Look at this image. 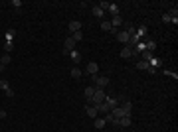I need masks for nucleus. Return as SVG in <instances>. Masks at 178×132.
<instances>
[{"label":"nucleus","instance_id":"obj_1","mask_svg":"<svg viewBox=\"0 0 178 132\" xmlns=\"http://www.w3.org/2000/svg\"><path fill=\"white\" fill-rule=\"evenodd\" d=\"M107 99V95H105V91L103 89H95V95L91 97V101H93V106H97V105H101L103 101Z\"/></svg>","mask_w":178,"mask_h":132},{"label":"nucleus","instance_id":"obj_2","mask_svg":"<svg viewBox=\"0 0 178 132\" xmlns=\"http://www.w3.org/2000/svg\"><path fill=\"white\" fill-rule=\"evenodd\" d=\"M95 81V89H105L109 85V77H93Z\"/></svg>","mask_w":178,"mask_h":132},{"label":"nucleus","instance_id":"obj_3","mask_svg":"<svg viewBox=\"0 0 178 132\" xmlns=\"http://www.w3.org/2000/svg\"><path fill=\"white\" fill-rule=\"evenodd\" d=\"M109 116H111V118H123V116H127V114H125V111H123L121 106H115L113 111H109Z\"/></svg>","mask_w":178,"mask_h":132},{"label":"nucleus","instance_id":"obj_4","mask_svg":"<svg viewBox=\"0 0 178 132\" xmlns=\"http://www.w3.org/2000/svg\"><path fill=\"white\" fill-rule=\"evenodd\" d=\"M63 49H66L67 53L73 51V49H75V40H73V38H67V40L63 41Z\"/></svg>","mask_w":178,"mask_h":132},{"label":"nucleus","instance_id":"obj_5","mask_svg":"<svg viewBox=\"0 0 178 132\" xmlns=\"http://www.w3.org/2000/svg\"><path fill=\"white\" fill-rule=\"evenodd\" d=\"M115 38H117L119 41H123L125 46H127V44H129V40H131V36H129V32H127V30H125V32H119L117 36H115Z\"/></svg>","mask_w":178,"mask_h":132},{"label":"nucleus","instance_id":"obj_6","mask_svg":"<svg viewBox=\"0 0 178 132\" xmlns=\"http://www.w3.org/2000/svg\"><path fill=\"white\" fill-rule=\"evenodd\" d=\"M85 112H87V116H91V118H97V114H99L97 106H93V105H87L85 106Z\"/></svg>","mask_w":178,"mask_h":132},{"label":"nucleus","instance_id":"obj_7","mask_svg":"<svg viewBox=\"0 0 178 132\" xmlns=\"http://www.w3.org/2000/svg\"><path fill=\"white\" fill-rule=\"evenodd\" d=\"M97 71H99V65L95 63V61H91V63H87V73H89L91 77H95V75H97Z\"/></svg>","mask_w":178,"mask_h":132},{"label":"nucleus","instance_id":"obj_8","mask_svg":"<svg viewBox=\"0 0 178 132\" xmlns=\"http://www.w3.org/2000/svg\"><path fill=\"white\" fill-rule=\"evenodd\" d=\"M135 55V51H133V47L125 46L123 49H121V57H125V59H129V57H133Z\"/></svg>","mask_w":178,"mask_h":132},{"label":"nucleus","instance_id":"obj_9","mask_svg":"<svg viewBox=\"0 0 178 132\" xmlns=\"http://www.w3.org/2000/svg\"><path fill=\"white\" fill-rule=\"evenodd\" d=\"M69 32L75 34V32H81V22H69Z\"/></svg>","mask_w":178,"mask_h":132},{"label":"nucleus","instance_id":"obj_10","mask_svg":"<svg viewBox=\"0 0 178 132\" xmlns=\"http://www.w3.org/2000/svg\"><path fill=\"white\" fill-rule=\"evenodd\" d=\"M95 95V87H85V91H83V97L87 101H91V97Z\"/></svg>","mask_w":178,"mask_h":132},{"label":"nucleus","instance_id":"obj_11","mask_svg":"<svg viewBox=\"0 0 178 132\" xmlns=\"http://www.w3.org/2000/svg\"><path fill=\"white\" fill-rule=\"evenodd\" d=\"M105 103H107V106H109V111H113L115 106H119V101L117 99H111V97H107Z\"/></svg>","mask_w":178,"mask_h":132},{"label":"nucleus","instance_id":"obj_12","mask_svg":"<svg viewBox=\"0 0 178 132\" xmlns=\"http://www.w3.org/2000/svg\"><path fill=\"white\" fill-rule=\"evenodd\" d=\"M131 114H127V116H123V118H119V126H131Z\"/></svg>","mask_w":178,"mask_h":132},{"label":"nucleus","instance_id":"obj_13","mask_svg":"<svg viewBox=\"0 0 178 132\" xmlns=\"http://www.w3.org/2000/svg\"><path fill=\"white\" fill-rule=\"evenodd\" d=\"M121 108L125 111V114H131V111H133V103H131V101H125V103L121 105Z\"/></svg>","mask_w":178,"mask_h":132},{"label":"nucleus","instance_id":"obj_14","mask_svg":"<svg viewBox=\"0 0 178 132\" xmlns=\"http://www.w3.org/2000/svg\"><path fill=\"white\" fill-rule=\"evenodd\" d=\"M121 24H123V18H121V14H119V16H113V20H111V26H113V28H119Z\"/></svg>","mask_w":178,"mask_h":132},{"label":"nucleus","instance_id":"obj_15","mask_svg":"<svg viewBox=\"0 0 178 132\" xmlns=\"http://www.w3.org/2000/svg\"><path fill=\"white\" fill-rule=\"evenodd\" d=\"M69 55H71L73 63H79V61H81V53H79V51H75V49H73V51H69Z\"/></svg>","mask_w":178,"mask_h":132},{"label":"nucleus","instance_id":"obj_16","mask_svg":"<svg viewBox=\"0 0 178 132\" xmlns=\"http://www.w3.org/2000/svg\"><path fill=\"white\" fill-rule=\"evenodd\" d=\"M97 111H99V112H103V114H109V106H107L105 101H103L101 105H97Z\"/></svg>","mask_w":178,"mask_h":132},{"label":"nucleus","instance_id":"obj_17","mask_svg":"<svg viewBox=\"0 0 178 132\" xmlns=\"http://www.w3.org/2000/svg\"><path fill=\"white\" fill-rule=\"evenodd\" d=\"M148 61H145V59H141V61H137V69H141V71H143V69H148Z\"/></svg>","mask_w":178,"mask_h":132},{"label":"nucleus","instance_id":"obj_18","mask_svg":"<svg viewBox=\"0 0 178 132\" xmlns=\"http://www.w3.org/2000/svg\"><path fill=\"white\" fill-rule=\"evenodd\" d=\"M105 124H107L105 118H95V128H99V130H101V128H105Z\"/></svg>","mask_w":178,"mask_h":132},{"label":"nucleus","instance_id":"obj_19","mask_svg":"<svg viewBox=\"0 0 178 132\" xmlns=\"http://www.w3.org/2000/svg\"><path fill=\"white\" fill-rule=\"evenodd\" d=\"M145 44H146V51H154V47H156V44H154V41H152V40H148V41H145Z\"/></svg>","mask_w":178,"mask_h":132},{"label":"nucleus","instance_id":"obj_20","mask_svg":"<svg viewBox=\"0 0 178 132\" xmlns=\"http://www.w3.org/2000/svg\"><path fill=\"white\" fill-rule=\"evenodd\" d=\"M109 12H111L113 16H119V6L117 4H109Z\"/></svg>","mask_w":178,"mask_h":132},{"label":"nucleus","instance_id":"obj_21","mask_svg":"<svg viewBox=\"0 0 178 132\" xmlns=\"http://www.w3.org/2000/svg\"><path fill=\"white\" fill-rule=\"evenodd\" d=\"M93 14H95L97 18H103V14H105V12H103V10H101L99 6H93Z\"/></svg>","mask_w":178,"mask_h":132},{"label":"nucleus","instance_id":"obj_22","mask_svg":"<svg viewBox=\"0 0 178 132\" xmlns=\"http://www.w3.org/2000/svg\"><path fill=\"white\" fill-rule=\"evenodd\" d=\"M111 22H101V30H103V32H109V30H111Z\"/></svg>","mask_w":178,"mask_h":132},{"label":"nucleus","instance_id":"obj_23","mask_svg":"<svg viewBox=\"0 0 178 132\" xmlns=\"http://www.w3.org/2000/svg\"><path fill=\"white\" fill-rule=\"evenodd\" d=\"M71 38L75 40V44H77V41L83 40V34H81V32H75V34H71Z\"/></svg>","mask_w":178,"mask_h":132},{"label":"nucleus","instance_id":"obj_24","mask_svg":"<svg viewBox=\"0 0 178 132\" xmlns=\"http://www.w3.org/2000/svg\"><path fill=\"white\" fill-rule=\"evenodd\" d=\"M10 61H12V59H10V55H8V53H6V55H2V59H0V63H2V65L6 67L8 63H10Z\"/></svg>","mask_w":178,"mask_h":132},{"label":"nucleus","instance_id":"obj_25","mask_svg":"<svg viewBox=\"0 0 178 132\" xmlns=\"http://www.w3.org/2000/svg\"><path fill=\"white\" fill-rule=\"evenodd\" d=\"M71 77L73 79H81V69H71Z\"/></svg>","mask_w":178,"mask_h":132},{"label":"nucleus","instance_id":"obj_26","mask_svg":"<svg viewBox=\"0 0 178 132\" xmlns=\"http://www.w3.org/2000/svg\"><path fill=\"white\" fill-rule=\"evenodd\" d=\"M137 36H138V38H143V36H146V28H145V26L137 28Z\"/></svg>","mask_w":178,"mask_h":132},{"label":"nucleus","instance_id":"obj_27","mask_svg":"<svg viewBox=\"0 0 178 132\" xmlns=\"http://www.w3.org/2000/svg\"><path fill=\"white\" fill-rule=\"evenodd\" d=\"M14 34H16L14 30H8L6 36H4V38H6V41H12V40H14Z\"/></svg>","mask_w":178,"mask_h":132},{"label":"nucleus","instance_id":"obj_28","mask_svg":"<svg viewBox=\"0 0 178 132\" xmlns=\"http://www.w3.org/2000/svg\"><path fill=\"white\" fill-rule=\"evenodd\" d=\"M0 89H2V91L10 89V85H8V81H6V79H0Z\"/></svg>","mask_w":178,"mask_h":132},{"label":"nucleus","instance_id":"obj_29","mask_svg":"<svg viewBox=\"0 0 178 132\" xmlns=\"http://www.w3.org/2000/svg\"><path fill=\"white\" fill-rule=\"evenodd\" d=\"M97 6L101 8V10H103V12H105V10H109V2H105V0H103V2H99Z\"/></svg>","mask_w":178,"mask_h":132},{"label":"nucleus","instance_id":"obj_30","mask_svg":"<svg viewBox=\"0 0 178 132\" xmlns=\"http://www.w3.org/2000/svg\"><path fill=\"white\" fill-rule=\"evenodd\" d=\"M162 22H164V24H170V22H172V16H170V14H164V16H162Z\"/></svg>","mask_w":178,"mask_h":132},{"label":"nucleus","instance_id":"obj_31","mask_svg":"<svg viewBox=\"0 0 178 132\" xmlns=\"http://www.w3.org/2000/svg\"><path fill=\"white\" fill-rule=\"evenodd\" d=\"M12 6L16 8V10H20V6H22V0H12Z\"/></svg>","mask_w":178,"mask_h":132},{"label":"nucleus","instance_id":"obj_32","mask_svg":"<svg viewBox=\"0 0 178 132\" xmlns=\"http://www.w3.org/2000/svg\"><path fill=\"white\" fill-rule=\"evenodd\" d=\"M4 95H6L8 99H12V97H14V95H16V93H14L12 89H6V91H4Z\"/></svg>","mask_w":178,"mask_h":132},{"label":"nucleus","instance_id":"obj_33","mask_svg":"<svg viewBox=\"0 0 178 132\" xmlns=\"http://www.w3.org/2000/svg\"><path fill=\"white\" fill-rule=\"evenodd\" d=\"M4 49H6V51H12V49H14V44H12V41H6V46H4Z\"/></svg>","mask_w":178,"mask_h":132},{"label":"nucleus","instance_id":"obj_34","mask_svg":"<svg viewBox=\"0 0 178 132\" xmlns=\"http://www.w3.org/2000/svg\"><path fill=\"white\" fill-rule=\"evenodd\" d=\"M0 118H6V111L4 108H0Z\"/></svg>","mask_w":178,"mask_h":132},{"label":"nucleus","instance_id":"obj_35","mask_svg":"<svg viewBox=\"0 0 178 132\" xmlns=\"http://www.w3.org/2000/svg\"><path fill=\"white\" fill-rule=\"evenodd\" d=\"M2 69H4V65H2V63H0V71H2Z\"/></svg>","mask_w":178,"mask_h":132}]
</instances>
